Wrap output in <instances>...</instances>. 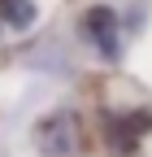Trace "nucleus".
<instances>
[{"label":"nucleus","mask_w":152,"mask_h":157,"mask_svg":"<svg viewBox=\"0 0 152 157\" xmlns=\"http://www.w3.org/2000/svg\"><path fill=\"white\" fill-rule=\"evenodd\" d=\"M35 144L44 157H78V122L74 113H48L35 122Z\"/></svg>","instance_id":"1"},{"label":"nucleus","mask_w":152,"mask_h":157,"mask_svg":"<svg viewBox=\"0 0 152 157\" xmlns=\"http://www.w3.org/2000/svg\"><path fill=\"white\" fill-rule=\"evenodd\" d=\"M39 9H35V0H0V22L9 31H31Z\"/></svg>","instance_id":"4"},{"label":"nucleus","mask_w":152,"mask_h":157,"mask_svg":"<svg viewBox=\"0 0 152 157\" xmlns=\"http://www.w3.org/2000/svg\"><path fill=\"white\" fill-rule=\"evenodd\" d=\"M83 31L87 39L96 44V52L104 57V61H122V35H118V13H113L109 5H91L83 13Z\"/></svg>","instance_id":"2"},{"label":"nucleus","mask_w":152,"mask_h":157,"mask_svg":"<svg viewBox=\"0 0 152 157\" xmlns=\"http://www.w3.org/2000/svg\"><path fill=\"white\" fill-rule=\"evenodd\" d=\"M148 131H152V109H135V113H109V118H104V135H109L113 153H122V157H135L139 135H148Z\"/></svg>","instance_id":"3"}]
</instances>
